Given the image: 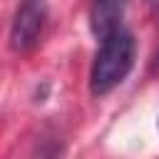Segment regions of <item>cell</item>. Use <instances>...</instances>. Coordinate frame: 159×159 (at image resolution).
<instances>
[{"label":"cell","mask_w":159,"mask_h":159,"mask_svg":"<svg viewBox=\"0 0 159 159\" xmlns=\"http://www.w3.org/2000/svg\"><path fill=\"white\" fill-rule=\"evenodd\" d=\"M45 25V5L42 0H22L10 25V47L15 52H27L37 45Z\"/></svg>","instance_id":"2"},{"label":"cell","mask_w":159,"mask_h":159,"mask_svg":"<svg viewBox=\"0 0 159 159\" xmlns=\"http://www.w3.org/2000/svg\"><path fill=\"white\" fill-rule=\"evenodd\" d=\"M147 2H149L152 7H159V0H147Z\"/></svg>","instance_id":"4"},{"label":"cell","mask_w":159,"mask_h":159,"mask_svg":"<svg viewBox=\"0 0 159 159\" xmlns=\"http://www.w3.org/2000/svg\"><path fill=\"white\" fill-rule=\"evenodd\" d=\"M124 0H92V30L97 37L122 25Z\"/></svg>","instance_id":"3"},{"label":"cell","mask_w":159,"mask_h":159,"mask_svg":"<svg viewBox=\"0 0 159 159\" xmlns=\"http://www.w3.org/2000/svg\"><path fill=\"white\" fill-rule=\"evenodd\" d=\"M134 60H137V42L124 25L102 35L89 70V92L94 97L109 94L129 77Z\"/></svg>","instance_id":"1"}]
</instances>
